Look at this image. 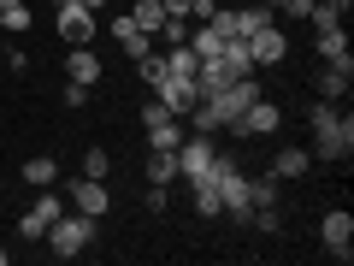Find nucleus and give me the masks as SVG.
Wrapping results in <instances>:
<instances>
[{"label": "nucleus", "instance_id": "6", "mask_svg": "<svg viewBox=\"0 0 354 266\" xmlns=\"http://www.w3.org/2000/svg\"><path fill=\"white\" fill-rule=\"evenodd\" d=\"M142 125H148V148H177V142L189 136V130H183V118H177V113H165L160 101H148V107H142Z\"/></svg>", "mask_w": 354, "mask_h": 266}, {"label": "nucleus", "instance_id": "32", "mask_svg": "<svg viewBox=\"0 0 354 266\" xmlns=\"http://www.w3.org/2000/svg\"><path fill=\"white\" fill-rule=\"evenodd\" d=\"M213 12H218V0H195V6H189V24H207Z\"/></svg>", "mask_w": 354, "mask_h": 266}, {"label": "nucleus", "instance_id": "9", "mask_svg": "<svg viewBox=\"0 0 354 266\" xmlns=\"http://www.w3.org/2000/svg\"><path fill=\"white\" fill-rule=\"evenodd\" d=\"M153 101H160L165 113H177V118H189V107L201 101V89H195V77H165V83L153 89Z\"/></svg>", "mask_w": 354, "mask_h": 266}, {"label": "nucleus", "instance_id": "7", "mask_svg": "<svg viewBox=\"0 0 354 266\" xmlns=\"http://www.w3.org/2000/svg\"><path fill=\"white\" fill-rule=\"evenodd\" d=\"M59 213H65V202H59V195H53V184H48V190H41L36 202H30V213L18 219V231H24L30 242H41V237H48V225H53V219H59Z\"/></svg>", "mask_w": 354, "mask_h": 266}, {"label": "nucleus", "instance_id": "36", "mask_svg": "<svg viewBox=\"0 0 354 266\" xmlns=\"http://www.w3.org/2000/svg\"><path fill=\"white\" fill-rule=\"evenodd\" d=\"M83 6H88V12H101V6H113V0H83Z\"/></svg>", "mask_w": 354, "mask_h": 266}, {"label": "nucleus", "instance_id": "8", "mask_svg": "<svg viewBox=\"0 0 354 266\" xmlns=\"http://www.w3.org/2000/svg\"><path fill=\"white\" fill-rule=\"evenodd\" d=\"M278 125H283V107H272L266 95H260L242 118H230V130H236V136H278Z\"/></svg>", "mask_w": 354, "mask_h": 266}, {"label": "nucleus", "instance_id": "11", "mask_svg": "<svg viewBox=\"0 0 354 266\" xmlns=\"http://www.w3.org/2000/svg\"><path fill=\"white\" fill-rule=\"evenodd\" d=\"M319 237H325V249L337 254V260H348V254H354V249H348V242H354V219L342 213V207H330V213L319 219Z\"/></svg>", "mask_w": 354, "mask_h": 266}, {"label": "nucleus", "instance_id": "40", "mask_svg": "<svg viewBox=\"0 0 354 266\" xmlns=\"http://www.w3.org/2000/svg\"><path fill=\"white\" fill-rule=\"evenodd\" d=\"M0 30H6V24H0Z\"/></svg>", "mask_w": 354, "mask_h": 266}, {"label": "nucleus", "instance_id": "17", "mask_svg": "<svg viewBox=\"0 0 354 266\" xmlns=\"http://www.w3.org/2000/svg\"><path fill=\"white\" fill-rule=\"evenodd\" d=\"M236 18V36L248 42L254 30H266V24H278V12H272V6H260V0H254V6H242V12H230Z\"/></svg>", "mask_w": 354, "mask_h": 266}, {"label": "nucleus", "instance_id": "19", "mask_svg": "<svg viewBox=\"0 0 354 266\" xmlns=\"http://www.w3.org/2000/svg\"><path fill=\"white\" fill-rule=\"evenodd\" d=\"M218 60L230 65V77H254V60H248V42H242V36H225V48H218Z\"/></svg>", "mask_w": 354, "mask_h": 266}, {"label": "nucleus", "instance_id": "26", "mask_svg": "<svg viewBox=\"0 0 354 266\" xmlns=\"http://www.w3.org/2000/svg\"><path fill=\"white\" fill-rule=\"evenodd\" d=\"M248 207H278V177H248Z\"/></svg>", "mask_w": 354, "mask_h": 266}, {"label": "nucleus", "instance_id": "2", "mask_svg": "<svg viewBox=\"0 0 354 266\" xmlns=\"http://www.w3.org/2000/svg\"><path fill=\"white\" fill-rule=\"evenodd\" d=\"M95 225H101V219H88V213H59V219L48 225V237H41V242H48L59 260H77V254L95 242Z\"/></svg>", "mask_w": 354, "mask_h": 266}, {"label": "nucleus", "instance_id": "39", "mask_svg": "<svg viewBox=\"0 0 354 266\" xmlns=\"http://www.w3.org/2000/svg\"><path fill=\"white\" fill-rule=\"evenodd\" d=\"M53 6H65V0H53Z\"/></svg>", "mask_w": 354, "mask_h": 266}, {"label": "nucleus", "instance_id": "4", "mask_svg": "<svg viewBox=\"0 0 354 266\" xmlns=\"http://www.w3.org/2000/svg\"><path fill=\"white\" fill-rule=\"evenodd\" d=\"M213 136H195V130H189V136H183V142H177V177H189V184H201V177L207 172H213Z\"/></svg>", "mask_w": 354, "mask_h": 266}, {"label": "nucleus", "instance_id": "31", "mask_svg": "<svg viewBox=\"0 0 354 266\" xmlns=\"http://www.w3.org/2000/svg\"><path fill=\"white\" fill-rule=\"evenodd\" d=\"M160 36L171 42V48H183V42H189V18H165V24H160Z\"/></svg>", "mask_w": 354, "mask_h": 266}, {"label": "nucleus", "instance_id": "30", "mask_svg": "<svg viewBox=\"0 0 354 266\" xmlns=\"http://www.w3.org/2000/svg\"><path fill=\"white\" fill-rule=\"evenodd\" d=\"M106 172H113V154H106V148H88L83 154V177H106Z\"/></svg>", "mask_w": 354, "mask_h": 266}, {"label": "nucleus", "instance_id": "22", "mask_svg": "<svg viewBox=\"0 0 354 266\" xmlns=\"http://www.w3.org/2000/svg\"><path fill=\"white\" fill-rule=\"evenodd\" d=\"M177 177V148H148V184H171Z\"/></svg>", "mask_w": 354, "mask_h": 266}, {"label": "nucleus", "instance_id": "21", "mask_svg": "<svg viewBox=\"0 0 354 266\" xmlns=\"http://www.w3.org/2000/svg\"><path fill=\"white\" fill-rule=\"evenodd\" d=\"M53 177H59V160H53V154H30V160H24V184H36V190H48Z\"/></svg>", "mask_w": 354, "mask_h": 266}, {"label": "nucleus", "instance_id": "15", "mask_svg": "<svg viewBox=\"0 0 354 266\" xmlns=\"http://www.w3.org/2000/svg\"><path fill=\"white\" fill-rule=\"evenodd\" d=\"M65 77H71V83H101V53L95 48H71V60H65Z\"/></svg>", "mask_w": 354, "mask_h": 266}, {"label": "nucleus", "instance_id": "24", "mask_svg": "<svg viewBox=\"0 0 354 266\" xmlns=\"http://www.w3.org/2000/svg\"><path fill=\"white\" fill-rule=\"evenodd\" d=\"M165 71H171V77H195V71H201V53H195L189 42H183V48H171V53H165Z\"/></svg>", "mask_w": 354, "mask_h": 266}, {"label": "nucleus", "instance_id": "1", "mask_svg": "<svg viewBox=\"0 0 354 266\" xmlns=\"http://www.w3.org/2000/svg\"><path fill=\"white\" fill-rule=\"evenodd\" d=\"M307 118H313V148H307L313 160H348L354 154V118L348 113H337L330 101H319Z\"/></svg>", "mask_w": 354, "mask_h": 266}, {"label": "nucleus", "instance_id": "12", "mask_svg": "<svg viewBox=\"0 0 354 266\" xmlns=\"http://www.w3.org/2000/svg\"><path fill=\"white\" fill-rule=\"evenodd\" d=\"M71 202H77V213L106 219V207H113V195H106V177H77V184H71Z\"/></svg>", "mask_w": 354, "mask_h": 266}, {"label": "nucleus", "instance_id": "23", "mask_svg": "<svg viewBox=\"0 0 354 266\" xmlns=\"http://www.w3.org/2000/svg\"><path fill=\"white\" fill-rule=\"evenodd\" d=\"M307 18H313V30H337L342 18H348V0H313Z\"/></svg>", "mask_w": 354, "mask_h": 266}, {"label": "nucleus", "instance_id": "38", "mask_svg": "<svg viewBox=\"0 0 354 266\" xmlns=\"http://www.w3.org/2000/svg\"><path fill=\"white\" fill-rule=\"evenodd\" d=\"M0 266H6V249H0Z\"/></svg>", "mask_w": 354, "mask_h": 266}, {"label": "nucleus", "instance_id": "18", "mask_svg": "<svg viewBox=\"0 0 354 266\" xmlns=\"http://www.w3.org/2000/svg\"><path fill=\"white\" fill-rule=\"evenodd\" d=\"M189 48L201 53V60H218V48H225V30H218V24H189Z\"/></svg>", "mask_w": 354, "mask_h": 266}, {"label": "nucleus", "instance_id": "5", "mask_svg": "<svg viewBox=\"0 0 354 266\" xmlns=\"http://www.w3.org/2000/svg\"><path fill=\"white\" fill-rule=\"evenodd\" d=\"M207 101H213V107H218V118L230 125V118H242L254 101H260V83H254V77H230V83L218 89V95H207Z\"/></svg>", "mask_w": 354, "mask_h": 266}, {"label": "nucleus", "instance_id": "10", "mask_svg": "<svg viewBox=\"0 0 354 266\" xmlns=\"http://www.w3.org/2000/svg\"><path fill=\"white\" fill-rule=\"evenodd\" d=\"M248 60H254V65H278V60H290V36H283L278 24L254 30V36H248Z\"/></svg>", "mask_w": 354, "mask_h": 266}, {"label": "nucleus", "instance_id": "14", "mask_svg": "<svg viewBox=\"0 0 354 266\" xmlns=\"http://www.w3.org/2000/svg\"><path fill=\"white\" fill-rule=\"evenodd\" d=\"M113 36L124 42V53H130V60L153 53V36H148V30H136V18H130V12H118V18H113Z\"/></svg>", "mask_w": 354, "mask_h": 266}, {"label": "nucleus", "instance_id": "16", "mask_svg": "<svg viewBox=\"0 0 354 266\" xmlns=\"http://www.w3.org/2000/svg\"><path fill=\"white\" fill-rule=\"evenodd\" d=\"M307 166H313V154L307 148H278V160H272V177H307Z\"/></svg>", "mask_w": 354, "mask_h": 266}, {"label": "nucleus", "instance_id": "3", "mask_svg": "<svg viewBox=\"0 0 354 266\" xmlns=\"http://www.w3.org/2000/svg\"><path fill=\"white\" fill-rule=\"evenodd\" d=\"M95 30H101V18L88 12L83 0H65V6H59V42H65V48H88Z\"/></svg>", "mask_w": 354, "mask_h": 266}, {"label": "nucleus", "instance_id": "13", "mask_svg": "<svg viewBox=\"0 0 354 266\" xmlns=\"http://www.w3.org/2000/svg\"><path fill=\"white\" fill-rule=\"evenodd\" d=\"M313 48H319V60H325V65H354L348 60V30H313Z\"/></svg>", "mask_w": 354, "mask_h": 266}, {"label": "nucleus", "instance_id": "28", "mask_svg": "<svg viewBox=\"0 0 354 266\" xmlns=\"http://www.w3.org/2000/svg\"><path fill=\"white\" fill-rule=\"evenodd\" d=\"M136 71H142V83H148V89H160L165 77H171V71H165V53H142V60H136Z\"/></svg>", "mask_w": 354, "mask_h": 266}, {"label": "nucleus", "instance_id": "27", "mask_svg": "<svg viewBox=\"0 0 354 266\" xmlns=\"http://www.w3.org/2000/svg\"><path fill=\"white\" fill-rule=\"evenodd\" d=\"M189 190H195V213H201V219H218V213H225V202H218V190L207 184V177H201V184H189Z\"/></svg>", "mask_w": 354, "mask_h": 266}, {"label": "nucleus", "instance_id": "33", "mask_svg": "<svg viewBox=\"0 0 354 266\" xmlns=\"http://www.w3.org/2000/svg\"><path fill=\"white\" fill-rule=\"evenodd\" d=\"M65 107H88V83H65Z\"/></svg>", "mask_w": 354, "mask_h": 266}, {"label": "nucleus", "instance_id": "37", "mask_svg": "<svg viewBox=\"0 0 354 266\" xmlns=\"http://www.w3.org/2000/svg\"><path fill=\"white\" fill-rule=\"evenodd\" d=\"M260 6H272V12H278V6H283V0H260Z\"/></svg>", "mask_w": 354, "mask_h": 266}, {"label": "nucleus", "instance_id": "20", "mask_svg": "<svg viewBox=\"0 0 354 266\" xmlns=\"http://www.w3.org/2000/svg\"><path fill=\"white\" fill-rule=\"evenodd\" d=\"M348 77H354V65H325V77H319V101H342V95H348Z\"/></svg>", "mask_w": 354, "mask_h": 266}, {"label": "nucleus", "instance_id": "25", "mask_svg": "<svg viewBox=\"0 0 354 266\" xmlns=\"http://www.w3.org/2000/svg\"><path fill=\"white\" fill-rule=\"evenodd\" d=\"M130 18H136V30L160 36V24H165V6H160V0H136V6H130Z\"/></svg>", "mask_w": 354, "mask_h": 266}, {"label": "nucleus", "instance_id": "29", "mask_svg": "<svg viewBox=\"0 0 354 266\" xmlns=\"http://www.w3.org/2000/svg\"><path fill=\"white\" fill-rule=\"evenodd\" d=\"M254 231H260V237H278V231H283V213H278V207H254Z\"/></svg>", "mask_w": 354, "mask_h": 266}, {"label": "nucleus", "instance_id": "34", "mask_svg": "<svg viewBox=\"0 0 354 266\" xmlns=\"http://www.w3.org/2000/svg\"><path fill=\"white\" fill-rule=\"evenodd\" d=\"M160 6H165V18H189V6H195V0H160Z\"/></svg>", "mask_w": 354, "mask_h": 266}, {"label": "nucleus", "instance_id": "35", "mask_svg": "<svg viewBox=\"0 0 354 266\" xmlns=\"http://www.w3.org/2000/svg\"><path fill=\"white\" fill-rule=\"evenodd\" d=\"M278 12H295V18H307V12H313V0H283Z\"/></svg>", "mask_w": 354, "mask_h": 266}]
</instances>
